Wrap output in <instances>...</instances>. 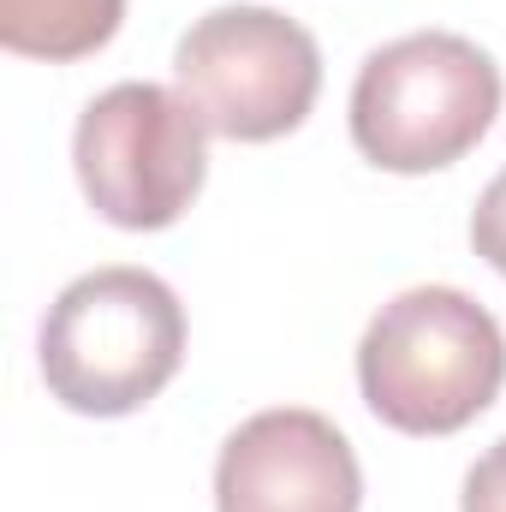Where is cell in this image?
<instances>
[{
  "label": "cell",
  "instance_id": "obj_1",
  "mask_svg": "<svg viewBox=\"0 0 506 512\" xmlns=\"http://www.w3.org/2000/svg\"><path fill=\"white\" fill-rule=\"evenodd\" d=\"M501 387L506 334L459 286H405L358 340V393L399 435H459Z\"/></svg>",
  "mask_w": 506,
  "mask_h": 512
},
{
  "label": "cell",
  "instance_id": "obj_2",
  "mask_svg": "<svg viewBox=\"0 0 506 512\" xmlns=\"http://www.w3.org/2000/svg\"><path fill=\"white\" fill-rule=\"evenodd\" d=\"M42 382L78 417H131L185 364V304L149 268H90L42 316Z\"/></svg>",
  "mask_w": 506,
  "mask_h": 512
},
{
  "label": "cell",
  "instance_id": "obj_3",
  "mask_svg": "<svg viewBox=\"0 0 506 512\" xmlns=\"http://www.w3.org/2000/svg\"><path fill=\"white\" fill-rule=\"evenodd\" d=\"M501 66L459 30H411L352 84V143L381 173H441L501 120Z\"/></svg>",
  "mask_w": 506,
  "mask_h": 512
},
{
  "label": "cell",
  "instance_id": "obj_4",
  "mask_svg": "<svg viewBox=\"0 0 506 512\" xmlns=\"http://www.w3.org/2000/svg\"><path fill=\"white\" fill-rule=\"evenodd\" d=\"M173 90L209 137L274 143L310 120L322 96V48L274 6H215L179 36Z\"/></svg>",
  "mask_w": 506,
  "mask_h": 512
},
{
  "label": "cell",
  "instance_id": "obj_5",
  "mask_svg": "<svg viewBox=\"0 0 506 512\" xmlns=\"http://www.w3.org/2000/svg\"><path fill=\"white\" fill-rule=\"evenodd\" d=\"M72 167L90 209L126 233L173 227L209 179V131L167 84H114L72 131Z\"/></svg>",
  "mask_w": 506,
  "mask_h": 512
},
{
  "label": "cell",
  "instance_id": "obj_6",
  "mask_svg": "<svg viewBox=\"0 0 506 512\" xmlns=\"http://www.w3.org/2000/svg\"><path fill=\"white\" fill-rule=\"evenodd\" d=\"M364 471L352 441L310 405L245 417L215 459V512H358Z\"/></svg>",
  "mask_w": 506,
  "mask_h": 512
},
{
  "label": "cell",
  "instance_id": "obj_7",
  "mask_svg": "<svg viewBox=\"0 0 506 512\" xmlns=\"http://www.w3.org/2000/svg\"><path fill=\"white\" fill-rule=\"evenodd\" d=\"M126 0H0V42L24 60H84L114 42Z\"/></svg>",
  "mask_w": 506,
  "mask_h": 512
},
{
  "label": "cell",
  "instance_id": "obj_8",
  "mask_svg": "<svg viewBox=\"0 0 506 512\" xmlns=\"http://www.w3.org/2000/svg\"><path fill=\"white\" fill-rule=\"evenodd\" d=\"M471 251L506 280V167L489 179V191H483L477 209H471Z\"/></svg>",
  "mask_w": 506,
  "mask_h": 512
},
{
  "label": "cell",
  "instance_id": "obj_9",
  "mask_svg": "<svg viewBox=\"0 0 506 512\" xmlns=\"http://www.w3.org/2000/svg\"><path fill=\"white\" fill-rule=\"evenodd\" d=\"M459 512H506V435L465 471L459 489Z\"/></svg>",
  "mask_w": 506,
  "mask_h": 512
}]
</instances>
